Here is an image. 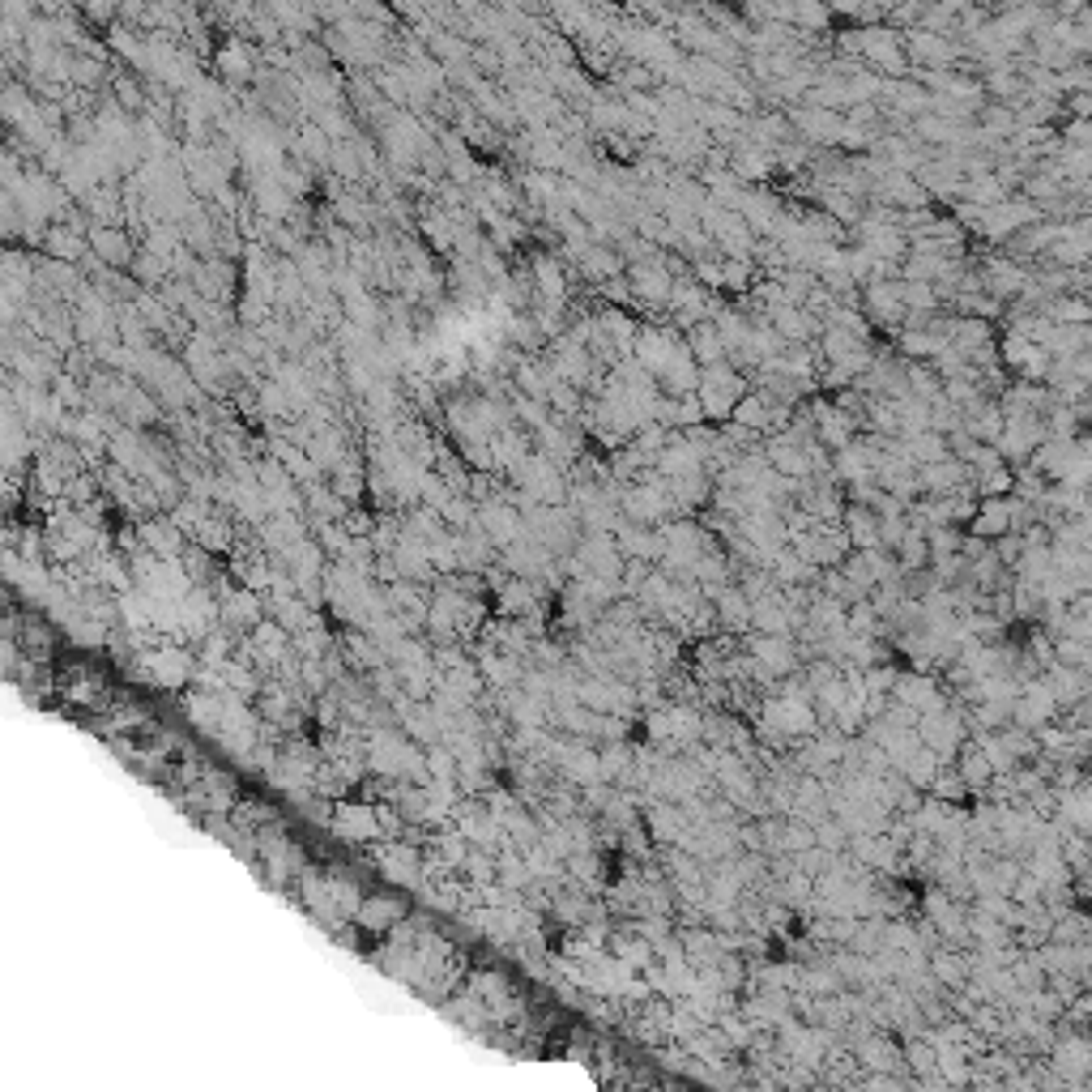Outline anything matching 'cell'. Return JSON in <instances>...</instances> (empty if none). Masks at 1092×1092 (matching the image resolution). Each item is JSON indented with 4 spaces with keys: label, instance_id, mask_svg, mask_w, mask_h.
I'll use <instances>...</instances> for the list:
<instances>
[{
    "label": "cell",
    "instance_id": "1",
    "mask_svg": "<svg viewBox=\"0 0 1092 1092\" xmlns=\"http://www.w3.org/2000/svg\"><path fill=\"white\" fill-rule=\"evenodd\" d=\"M619 521H628V525H641V530H658V525L670 517V500L658 491H649L641 487V482H628V487H619Z\"/></svg>",
    "mask_w": 1092,
    "mask_h": 1092
},
{
    "label": "cell",
    "instance_id": "2",
    "mask_svg": "<svg viewBox=\"0 0 1092 1092\" xmlns=\"http://www.w3.org/2000/svg\"><path fill=\"white\" fill-rule=\"evenodd\" d=\"M623 278H628V291H632V303H641V307H666V300H670V274H666V265H662V252L658 257H649V261H636L623 269Z\"/></svg>",
    "mask_w": 1092,
    "mask_h": 1092
},
{
    "label": "cell",
    "instance_id": "3",
    "mask_svg": "<svg viewBox=\"0 0 1092 1092\" xmlns=\"http://www.w3.org/2000/svg\"><path fill=\"white\" fill-rule=\"evenodd\" d=\"M572 563L580 572L602 576V580H619V572H623V555L615 550L611 534H580L572 546Z\"/></svg>",
    "mask_w": 1092,
    "mask_h": 1092
},
{
    "label": "cell",
    "instance_id": "4",
    "mask_svg": "<svg viewBox=\"0 0 1092 1092\" xmlns=\"http://www.w3.org/2000/svg\"><path fill=\"white\" fill-rule=\"evenodd\" d=\"M977 274H982V291L990 295V300H999V303H1012L1016 295L1025 291V282H1029V269L1016 265V261H1007L1003 252H986V257L977 261Z\"/></svg>",
    "mask_w": 1092,
    "mask_h": 1092
},
{
    "label": "cell",
    "instance_id": "5",
    "mask_svg": "<svg viewBox=\"0 0 1092 1092\" xmlns=\"http://www.w3.org/2000/svg\"><path fill=\"white\" fill-rule=\"evenodd\" d=\"M747 658L760 662L773 678L777 674H789L793 666H798V641H793V636H760L756 632L747 641Z\"/></svg>",
    "mask_w": 1092,
    "mask_h": 1092
},
{
    "label": "cell",
    "instance_id": "6",
    "mask_svg": "<svg viewBox=\"0 0 1092 1092\" xmlns=\"http://www.w3.org/2000/svg\"><path fill=\"white\" fill-rule=\"evenodd\" d=\"M747 393V380L739 376L734 380V385H713V380H700L696 385V402H700V415H704V423H730V410H734V402H739V397Z\"/></svg>",
    "mask_w": 1092,
    "mask_h": 1092
},
{
    "label": "cell",
    "instance_id": "7",
    "mask_svg": "<svg viewBox=\"0 0 1092 1092\" xmlns=\"http://www.w3.org/2000/svg\"><path fill=\"white\" fill-rule=\"evenodd\" d=\"M572 269L580 274V282H589V287H602V282L619 278L628 265L619 261V252H615V248H606V244H589L585 252H580V261H576Z\"/></svg>",
    "mask_w": 1092,
    "mask_h": 1092
},
{
    "label": "cell",
    "instance_id": "8",
    "mask_svg": "<svg viewBox=\"0 0 1092 1092\" xmlns=\"http://www.w3.org/2000/svg\"><path fill=\"white\" fill-rule=\"evenodd\" d=\"M964 534L982 538V543H995V538L1012 534V530H1007V495H1003V500H977L969 525H964Z\"/></svg>",
    "mask_w": 1092,
    "mask_h": 1092
},
{
    "label": "cell",
    "instance_id": "9",
    "mask_svg": "<svg viewBox=\"0 0 1092 1092\" xmlns=\"http://www.w3.org/2000/svg\"><path fill=\"white\" fill-rule=\"evenodd\" d=\"M841 534L849 538V550H884L879 546V534H875V513L862 504H845Z\"/></svg>",
    "mask_w": 1092,
    "mask_h": 1092
},
{
    "label": "cell",
    "instance_id": "10",
    "mask_svg": "<svg viewBox=\"0 0 1092 1092\" xmlns=\"http://www.w3.org/2000/svg\"><path fill=\"white\" fill-rule=\"evenodd\" d=\"M960 431L969 435V439H977V444H995L999 431H1003L999 406H995V402H977V406H969V410L960 415Z\"/></svg>",
    "mask_w": 1092,
    "mask_h": 1092
},
{
    "label": "cell",
    "instance_id": "11",
    "mask_svg": "<svg viewBox=\"0 0 1092 1092\" xmlns=\"http://www.w3.org/2000/svg\"><path fill=\"white\" fill-rule=\"evenodd\" d=\"M708 606H713L717 628H726V632H747V628H751V602H747V598H743V593L734 589V585L721 589V593H717V598L708 602Z\"/></svg>",
    "mask_w": 1092,
    "mask_h": 1092
},
{
    "label": "cell",
    "instance_id": "12",
    "mask_svg": "<svg viewBox=\"0 0 1092 1092\" xmlns=\"http://www.w3.org/2000/svg\"><path fill=\"white\" fill-rule=\"evenodd\" d=\"M1092 346L1088 324H1049V337L1041 342V350L1049 359H1071V354H1084Z\"/></svg>",
    "mask_w": 1092,
    "mask_h": 1092
},
{
    "label": "cell",
    "instance_id": "13",
    "mask_svg": "<svg viewBox=\"0 0 1092 1092\" xmlns=\"http://www.w3.org/2000/svg\"><path fill=\"white\" fill-rule=\"evenodd\" d=\"M683 342H687V354H691V363H696V367H713V363L726 359V346H721V337H717V329L708 320L691 324V329L683 333Z\"/></svg>",
    "mask_w": 1092,
    "mask_h": 1092
},
{
    "label": "cell",
    "instance_id": "14",
    "mask_svg": "<svg viewBox=\"0 0 1092 1092\" xmlns=\"http://www.w3.org/2000/svg\"><path fill=\"white\" fill-rule=\"evenodd\" d=\"M769 397L764 393H743L739 402H734V410H730V423H739V427H747L751 435H760L764 439V431H769Z\"/></svg>",
    "mask_w": 1092,
    "mask_h": 1092
},
{
    "label": "cell",
    "instance_id": "15",
    "mask_svg": "<svg viewBox=\"0 0 1092 1092\" xmlns=\"http://www.w3.org/2000/svg\"><path fill=\"white\" fill-rule=\"evenodd\" d=\"M982 90H986V103H1016V98H1025V81H1020L1016 73V61L1007 64V68H990V73H982Z\"/></svg>",
    "mask_w": 1092,
    "mask_h": 1092
},
{
    "label": "cell",
    "instance_id": "16",
    "mask_svg": "<svg viewBox=\"0 0 1092 1092\" xmlns=\"http://www.w3.org/2000/svg\"><path fill=\"white\" fill-rule=\"evenodd\" d=\"M952 346L969 359L973 350H982V346H995V324H986V320H960L952 324Z\"/></svg>",
    "mask_w": 1092,
    "mask_h": 1092
},
{
    "label": "cell",
    "instance_id": "17",
    "mask_svg": "<svg viewBox=\"0 0 1092 1092\" xmlns=\"http://www.w3.org/2000/svg\"><path fill=\"white\" fill-rule=\"evenodd\" d=\"M892 559H897V568H901V572H921V568H930L926 534H917V530H905V538L897 543V550H892Z\"/></svg>",
    "mask_w": 1092,
    "mask_h": 1092
},
{
    "label": "cell",
    "instance_id": "18",
    "mask_svg": "<svg viewBox=\"0 0 1092 1092\" xmlns=\"http://www.w3.org/2000/svg\"><path fill=\"white\" fill-rule=\"evenodd\" d=\"M1037 316H1045L1049 324H1088V300H1080V295H1054Z\"/></svg>",
    "mask_w": 1092,
    "mask_h": 1092
},
{
    "label": "cell",
    "instance_id": "19",
    "mask_svg": "<svg viewBox=\"0 0 1092 1092\" xmlns=\"http://www.w3.org/2000/svg\"><path fill=\"white\" fill-rule=\"evenodd\" d=\"M897 295H901V307L905 311H917V316H934L943 311L939 295H934L930 282H897Z\"/></svg>",
    "mask_w": 1092,
    "mask_h": 1092
},
{
    "label": "cell",
    "instance_id": "20",
    "mask_svg": "<svg viewBox=\"0 0 1092 1092\" xmlns=\"http://www.w3.org/2000/svg\"><path fill=\"white\" fill-rule=\"evenodd\" d=\"M977 129L982 133H990V137H999V141H1007L1016 133V111L1012 107H1003V103H986L982 111H977Z\"/></svg>",
    "mask_w": 1092,
    "mask_h": 1092
},
{
    "label": "cell",
    "instance_id": "21",
    "mask_svg": "<svg viewBox=\"0 0 1092 1092\" xmlns=\"http://www.w3.org/2000/svg\"><path fill=\"white\" fill-rule=\"evenodd\" d=\"M580 406H585V393L572 389V385H563V380H555L546 393V410H550V419H580Z\"/></svg>",
    "mask_w": 1092,
    "mask_h": 1092
},
{
    "label": "cell",
    "instance_id": "22",
    "mask_svg": "<svg viewBox=\"0 0 1092 1092\" xmlns=\"http://www.w3.org/2000/svg\"><path fill=\"white\" fill-rule=\"evenodd\" d=\"M756 278L760 274H756V265L751 261H721V291L726 295H739L743 300V295L756 287Z\"/></svg>",
    "mask_w": 1092,
    "mask_h": 1092
},
{
    "label": "cell",
    "instance_id": "23",
    "mask_svg": "<svg viewBox=\"0 0 1092 1092\" xmlns=\"http://www.w3.org/2000/svg\"><path fill=\"white\" fill-rule=\"evenodd\" d=\"M1049 546H1075V550H1092V517H1071L1054 530V543Z\"/></svg>",
    "mask_w": 1092,
    "mask_h": 1092
},
{
    "label": "cell",
    "instance_id": "24",
    "mask_svg": "<svg viewBox=\"0 0 1092 1092\" xmlns=\"http://www.w3.org/2000/svg\"><path fill=\"white\" fill-rule=\"evenodd\" d=\"M508 406H513V423H521V427L530 431V435H534L538 427H546V423H550V410H546V402H530V397L513 393V402H508Z\"/></svg>",
    "mask_w": 1092,
    "mask_h": 1092
},
{
    "label": "cell",
    "instance_id": "25",
    "mask_svg": "<svg viewBox=\"0 0 1092 1092\" xmlns=\"http://www.w3.org/2000/svg\"><path fill=\"white\" fill-rule=\"evenodd\" d=\"M832 9L828 5H793V31L802 35H828Z\"/></svg>",
    "mask_w": 1092,
    "mask_h": 1092
},
{
    "label": "cell",
    "instance_id": "26",
    "mask_svg": "<svg viewBox=\"0 0 1092 1092\" xmlns=\"http://www.w3.org/2000/svg\"><path fill=\"white\" fill-rule=\"evenodd\" d=\"M960 538H964V530H952V525H934V530H926L930 563H934V559H952L956 546H960Z\"/></svg>",
    "mask_w": 1092,
    "mask_h": 1092
},
{
    "label": "cell",
    "instance_id": "27",
    "mask_svg": "<svg viewBox=\"0 0 1092 1092\" xmlns=\"http://www.w3.org/2000/svg\"><path fill=\"white\" fill-rule=\"evenodd\" d=\"M879 86H884V77L871 73V68H862V73H854L845 81V90H849V107L854 103H875L879 98Z\"/></svg>",
    "mask_w": 1092,
    "mask_h": 1092
},
{
    "label": "cell",
    "instance_id": "28",
    "mask_svg": "<svg viewBox=\"0 0 1092 1092\" xmlns=\"http://www.w3.org/2000/svg\"><path fill=\"white\" fill-rule=\"evenodd\" d=\"M1058 94L1062 98H1067V94H1092V68H1088V61L1062 68V73H1058Z\"/></svg>",
    "mask_w": 1092,
    "mask_h": 1092
},
{
    "label": "cell",
    "instance_id": "29",
    "mask_svg": "<svg viewBox=\"0 0 1092 1092\" xmlns=\"http://www.w3.org/2000/svg\"><path fill=\"white\" fill-rule=\"evenodd\" d=\"M930 431L943 435V439L952 435V431H960V410L952 402H943V397H939V402H930Z\"/></svg>",
    "mask_w": 1092,
    "mask_h": 1092
},
{
    "label": "cell",
    "instance_id": "30",
    "mask_svg": "<svg viewBox=\"0 0 1092 1092\" xmlns=\"http://www.w3.org/2000/svg\"><path fill=\"white\" fill-rule=\"evenodd\" d=\"M990 555L999 559V568L1012 572L1016 563H1020V555H1025V543H1020V534H1003V538H995V543H990Z\"/></svg>",
    "mask_w": 1092,
    "mask_h": 1092
},
{
    "label": "cell",
    "instance_id": "31",
    "mask_svg": "<svg viewBox=\"0 0 1092 1092\" xmlns=\"http://www.w3.org/2000/svg\"><path fill=\"white\" fill-rule=\"evenodd\" d=\"M700 423H704V415H700L696 393L678 397V402H674V431H691V427H700Z\"/></svg>",
    "mask_w": 1092,
    "mask_h": 1092
},
{
    "label": "cell",
    "instance_id": "32",
    "mask_svg": "<svg viewBox=\"0 0 1092 1092\" xmlns=\"http://www.w3.org/2000/svg\"><path fill=\"white\" fill-rule=\"evenodd\" d=\"M1058 137H1062V146H1071V150H1088L1092 146V124L1088 120H1062Z\"/></svg>",
    "mask_w": 1092,
    "mask_h": 1092
},
{
    "label": "cell",
    "instance_id": "33",
    "mask_svg": "<svg viewBox=\"0 0 1092 1092\" xmlns=\"http://www.w3.org/2000/svg\"><path fill=\"white\" fill-rule=\"evenodd\" d=\"M598 291V300L606 303V307H628L632 303V291H628V278H611V282H602V287H593Z\"/></svg>",
    "mask_w": 1092,
    "mask_h": 1092
}]
</instances>
